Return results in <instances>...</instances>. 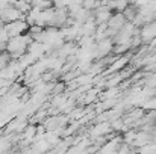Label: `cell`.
Wrapping results in <instances>:
<instances>
[{
  "label": "cell",
  "instance_id": "6da1fadb",
  "mask_svg": "<svg viewBox=\"0 0 156 154\" xmlns=\"http://www.w3.org/2000/svg\"><path fill=\"white\" fill-rule=\"evenodd\" d=\"M17 20H24V15L14 5H8L6 8H3L0 11V21L3 24L12 23V21H17Z\"/></svg>",
  "mask_w": 156,
  "mask_h": 154
},
{
  "label": "cell",
  "instance_id": "7a4b0ae2",
  "mask_svg": "<svg viewBox=\"0 0 156 154\" xmlns=\"http://www.w3.org/2000/svg\"><path fill=\"white\" fill-rule=\"evenodd\" d=\"M29 26L24 20H17V21H12V23H6L5 24V30L8 33L9 38H14V36H20V35H24L27 32Z\"/></svg>",
  "mask_w": 156,
  "mask_h": 154
}]
</instances>
